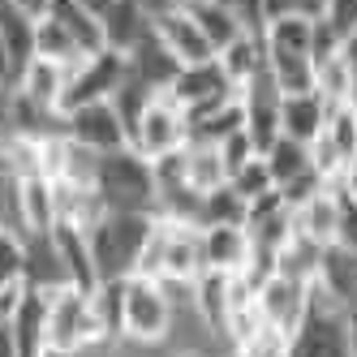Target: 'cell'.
<instances>
[{
  "instance_id": "cell-1",
  "label": "cell",
  "mask_w": 357,
  "mask_h": 357,
  "mask_svg": "<svg viewBox=\"0 0 357 357\" xmlns=\"http://www.w3.org/2000/svg\"><path fill=\"white\" fill-rule=\"evenodd\" d=\"M95 190L104 194L108 211H121V215H155L160 211L155 164L142 160L134 146L130 151H116V155H99Z\"/></svg>"
},
{
  "instance_id": "cell-2",
  "label": "cell",
  "mask_w": 357,
  "mask_h": 357,
  "mask_svg": "<svg viewBox=\"0 0 357 357\" xmlns=\"http://www.w3.org/2000/svg\"><path fill=\"white\" fill-rule=\"evenodd\" d=\"M151 224L155 215H121L108 211L91 228V254H95V267L99 280H130L138 275V259H142V245L151 237Z\"/></svg>"
},
{
  "instance_id": "cell-3",
  "label": "cell",
  "mask_w": 357,
  "mask_h": 357,
  "mask_svg": "<svg viewBox=\"0 0 357 357\" xmlns=\"http://www.w3.org/2000/svg\"><path fill=\"white\" fill-rule=\"evenodd\" d=\"M176 331V301L160 280L130 275L125 280V314H121V340L138 349L164 344Z\"/></svg>"
},
{
  "instance_id": "cell-4",
  "label": "cell",
  "mask_w": 357,
  "mask_h": 357,
  "mask_svg": "<svg viewBox=\"0 0 357 357\" xmlns=\"http://www.w3.org/2000/svg\"><path fill=\"white\" fill-rule=\"evenodd\" d=\"M99 344H112V340L91 305V293L73 289V284H61L47 293V349L91 353Z\"/></svg>"
},
{
  "instance_id": "cell-5",
  "label": "cell",
  "mask_w": 357,
  "mask_h": 357,
  "mask_svg": "<svg viewBox=\"0 0 357 357\" xmlns=\"http://www.w3.org/2000/svg\"><path fill=\"white\" fill-rule=\"evenodd\" d=\"M254 305H259V314H263L271 336H280L289 344L297 336V327L305 323V314H310V305H314V280L271 271L263 284L254 289Z\"/></svg>"
},
{
  "instance_id": "cell-6",
  "label": "cell",
  "mask_w": 357,
  "mask_h": 357,
  "mask_svg": "<svg viewBox=\"0 0 357 357\" xmlns=\"http://www.w3.org/2000/svg\"><path fill=\"white\" fill-rule=\"evenodd\" d=\"M190 142V116H185V108L176 104V99L168 95V91H160V95H151V104H146V112L138 116V125H134V138H130V146L138 151L142 160H168V155H176Z\"/></svg>"
},
{
  "instance_id": "cell-7",
  "label": "cell",
  "mask_w": 357,
  "mask_h": 357,
  "mask_svg": "<svg viewBox=\"0 0 357 357\" xmlns=\"http://www.w3.org/2000/svg\"><path fill=\"white\" fill-rule=\"evenodd\" d=\"M125 78H130V56L108 52V47L91 52L82 65L69 69L65 99H61V116L73 112V108H86V104H108V99L125 86Z\"/></svg>"
},
{
  "instance_id": "cell-8",
  "label": "cell",
  "mask_w": 357,
  "mask_h": 357,
  "mask_svg": "<svg viewBox=\"0 0 357 357\" xmlns=\"http://www.w3.org/2000/svg\"><path fill=\"white\" fill-rule=\"evenodd\" d=\"M289 357H353L349 353V331H344V310L336 301L314 293V305L297 336L289 340Z\"/></svg>"
},
{
  "instance_id": "cell-9",
  "label": "cell",
  "mask_w": 357,
  "mask_h": 357,
  "mask_svg": "<svg viewBox=\"0 0 357 357\" xmlns=\"http://www.w3.org/2000/svg\"><path fill=\"white\" fill-rule=\"evenodd\" d=\"M61 134L73 138L78 146L95 151V155H116V151H130V134H125V125L108 104H86V108H73L61 116Z\"/></svg>"
},
{
  "instance_id": "cell-10",
  "label": "cell",
  "mask_w": 357,
  "mask_h": 357,
  "mask_svg": "<svg viewBox=\"0 0 357 357\" xmlns=\"http://www.w3.org/2000/svg\"><path fill=\"white\" fill-rule=\"evenodd\" d=\"M151 35H155V43L164 47V52L176 61V65H202V61H215L211 43L202 39L198 22L185 13L181 0H172V5H160L155 9V22H151Z\"/></svg>"
},
{
  "instance_id": "cell-11",
  "label": "cell",
  "mask_w": 357,
  "mask_h": 357,
  "mask_svg": "<svg viewBox=\"0 0 357 357\" xmlns=\"http://www.w3.org/2000/svg\"><path fill=\"white\" fill-rule=\"evenodd\" d=\"M5 327H9V336H13L17 357H39L47 349V293L35 289V284H22L9 297Z\"/></svg>"
},
{
  "instance_id": "cell-12",
  "label": "cell",
  "mask_w": 357,
  "mask_h": 357,
  "mask_svg": "<svg viewBox=\"0 0 357 357\" xmlns=\"http://www.w3.org/2000/svg\"><path fill=\"white\" fill-rule=\"evenodd\" d=\"M198 245H202V271H220V275H241L254 259V241L245 224H202Z\"/></svg>"
},
{
  "instance_id": "cell-13",
  "label": "cell",
  "mask_w": 357,
  "mask_h": 357,
  "mask_svg": "<svg viewBox=\"0 0 357 357\" xmlns=\"http://www.w3.org/2000/svg\"><path fill=\"white\" fill-rule=\"evenodd\" d=\"M168 95L176 99V104L190 112H207L215 104H224V99H233V82L224 78V69L215 61H202V65H185V69H176V78L168 86Z\"/></svg>"
},
{
  "instance_id": "cell-14",
  "label": "cell",
  "mask_w": 357,
  "mask_h": 357,
  "mask_svg": "<svg viewBox=\"0 0 357 357\" xmlns=\"http://www.w3.org/2000/svg\"><path fill=\"white\" fill-rule=\"evenodd\" d=\"M151 22H155L151 0H116V5L99 17L104 47L108 52H121V56H134L142 43H151Z\"/></svg>"
},
{
  "instance_id": "cell-15",
  "label": "cell",
  "mask_w": 357,
  "mask_h": 357,
  "mask_svg": "<svg viewBox=\"0 0 357 357\" xmlns=\"http://www.w3.org/2000/svg\"><path fill=\"white\" fill-rule=\"evenodd\" d=\"M336 224H340V185H323V190H314L305 202L293 207L297 241L314 245V250L336 245Z\"/></svg>"
},
{
  "instance_id": "cell-16",
  "label": "cell",
  "mask_w": 357,
  "mask_h": 357,
  "mask_svg": "<svg viewBox=\"0 0 357 357\" xmlns=\"http://www.w3.org/2000/svg\"><path fill=\"white\" fill-rule=\"evenodd\" d=\"M65 82H69V69L65 65H52L43 56H31L26 69L17 73V99L22 104H31L47 116H61V99H65Z\"/></svg>"
},
{
  "instance_id": "cell-17",
  "label": "cell",
  "mask_w": 357,
  "mask_h": 357,
  "mask_svg": "<svg viewBox=\"0 0 357 357\" xmlns=\"http://www.w3.org/2000/svg\"><path fill=\"white\" fill-rule=\"evenodd\" d=\"M52 241H56V254H61L65 280H69L73 289H82V293H95L99 289V267H95L86 228H78V224H56L52 228Z\"/></svg>"
},
{
  "instance_id": "cell-18",
  "label": "cell",
  "mask_w": 357,
  "mask_h": 357,
  "mask_svg": "<svg viewBox=\"0 0 357 357\" xmlns=\"http://www.w3.org/2000/svg\"><path fill=\"white\" fill-rule=\"evenodd\" d=\"M327 99L319 91H305V95H284L280 99V130H284V138L293 142H305L310 146L319 134H323V125H327Z\"/></svg>"
},
{
  "instance_id": "cell-19",
  "label": "cell",
  "mask_w": 357,
  "mask_h": 357,
  "mask_svg": "<svg viewBox=\"0 0 357 357\" xmlns=\"http://www.w3.org/2000/svg\"><path fill=\"white\" fill-rule=\"evenodd\" d=\"M215 65L224 69V78L233 82V91L241 95L254 78H263V73H267V43H263V35L259 31H245L237 43H228L224 52L215 56Z\"/></svg>"
},
{
  "instance_id": "cell-20",
  "label": "cell",
  "mask_w": 357,
  "mask_h": 357,
  "mask_svg": "<svg viewBox=\"0 0 357 357\" xmlns=\"http://www.w3.org/2000/svg\"><path fill=\"white\" fill-rule=\"evenodd\" d=\"M181 5H185V13L198 22V31H202V39L211 43V52H215V56L224 52L228 43H237V39L250 31L237 13L224 5V0H181Z\"/></svg>"
},
{
  "instance_id": "cell-21",
  "label": "cell",
  "mask_w": 357,
  "mask_h": 357,
  "mask_svg": "<svg viewBox=\"0 0 357 357\" xmlns=\"http://www.w3.org/2000/svg\"><path fill=\"white\" fill-rule=\"evenodd\" d=\"M181 176H185V190L207 198L215 190L228 185V168H224V155L220 146H207V142H185L181 151Z\"/></svg>"
},
{
  "instance_id": "cell-22",
  "label": "cell",
  "mask_w": 357,
  "mask_h": 357,
  "mask_svg": "<svg viewBox=\"0 0 357 357\" xmlns=\"http://www.w3.org/2000/svg\"><path fill=\"white\" fill-rule=\"evenodd\" d=\"M194 314L207 331H224L228 314H233V275H220V271H202L194 280Z\"/></svg>"
},
{
  "instance_id": "cell-23",
  "label": "cell",
  "mask_w": 357,
  "mask_h": 357,
  "mask_svg": "<svg viewBox=\"0 0 357 357\" xmlns=\"http://www.w3.org/2000/svg\"><path fill=\"white\" fill-rule=\"evenodd\" d=\"M314 35H319V17H310V13H275L263 26V43L271 52L314 56Z\"/></svg>"
},
{
  "instance_id": "cell-24",
  "label": "cell",
  "mask_w": 357,
  "mask_h": 357,
  "mask_svg": "<svg viewBox=\"0 0 357 357\" xmlns=\"http://www.w3.org/2000/svg\"><path fill=\"white\" fill-rule=\"evenodd\" d=\"M35 56H43V61H52V65H65V69H73V65H82L91 52L73 39L56 17H39L35 22Z\"/></svg>"
},
{
  "instance_id": "cell-25",
  "label": "cell",
  "mask_w": 357,
  "mask_h": 357,
  "mask_svg": "<svg viewBox=\"0 0 357 357\" xmlns=\"http://www.w3.org/2000/svg\"><path fill=\"white\" fill-rule=\"evenodd\" d=\"M267 78L280 95H305L314 91V56L301 52H271L267 47Z\"/></svg>"
},
{
  "instance_id": "cell-26",
  "label": "cell",
  "mask_w": 357,
  "mask_h": 357,
  "mask_svg": "<svg viewBox=\"0 0 357 357\" xmlns=\"http://www.w3.org/2000/svg\"><path fill=\"white\" fill-rule=\"evenodd\" d=\"M263 160H267V168H271V176H275L280 190L314 172V164H310V146H305V142H293V138H284V134H280V138L263 151Z\"/></svg>"
},
{
  "instance_id": "cell-27",
  "label": "cell",
  "mask_w": 357,
  "mask_h": 357,
  "mask_svg": "<svg viewBox=\"0 0 357 357\" xmlns=\"http://www.w3.org/2000/svg\"><path fill=\"white\" fill-rule=\"evenodd\" d=\"M22 211H26V228L31 237H43L56 228V190L47 176H31L22 181Z\"/></svg>"
},
{
  "instance_id": "cell-28",
  "label": "cell",
  "mask_w": 357,
  "mask_h": 357,
  "mask_svg": "<svg viewBox=\"0 0 357 357\" xmlns=\"http://www.w3.org/2000/svg\"><path fill=\"white\" fill-rule=\"evenodd\" d=\"M43 17H56L61 26H65L73 39L86 47V52H99V47H104V31H99V17H95L91 9H82L78 0H52Z\"/></svg>"
},
{
  "instance_id": "cell-29",
  "label": "cell",
  "mask_w": 357,
  "mask_h": 357,
  "mask_svg": "<svg viewBox=\"0 0 357 357\" xmlns=\"http://www.w3.org/2000/svg\"><path fill=\"white\" fill-rule=\"evenodd\" d=\"M228 185L237 190V198L245 202V207H254V202H263V198H271L280 185H275V176H271V168H267V160L263 155H254L245 168H237L233 176H228Z\"/></svg>"
},
{
  "instance_id": "cell-30",
  "label": "cell",
  "mask_w": 357,
  "mask_h": 357,
  "mask_svg": "<svg viewBox=\"0 0 357 357\" xmlns=\"http://www.w3.org/2000/svg\"><path fill=\"white\" fill-rule=\"evenodd\" d=\"M26 284V237L0 233V297Z\"/></svg>"
},
{
  "instance_id": "cell-31",
  "label": "cell",
  "mask_w": 357,
  "mask_h": 357,
  "mask_svg": "<svg viewBox=\"0 0 357 357\" xmlns=\"http://www.w3.org/2000/svg\"><path fill=\"white\" fill-rule=\"evenodd\" d=\"M91 305L99 323H104L108 340H121V314H125V280H99V289L91 293Z\"/></svg>"
},
{
  "instance_id": "cell-32",
  "label": "cell",
  "mask_w": 357,
  "mask_h": 357,
  "mask_svg": "<svg viewBox=\"0 0 357 357\" xmlns=\"http://www.w3.org/2000/svg\"><path fill=\"white\" fill-rule=\"evenodd\" d=\"M245 211H250V207L237 198V190L224 185V190H215V194L202 198V207H198V228H202V224H245Z\"/></svg>"
},
{
  "instance_id": "cell-33",
  "label": "cell",
  "mask_w": 357,
  "mask_h": 357,
  "mask_svg": "<svg viewBox=\"0 0 357 357\" xmlns=\"http://www.w3.org/2000/svg\"><path fill=\"white\" fill-rule=\"evenodd\" d=\"M319 26L331 39H353L357 35V0H323V13H319Z\"/></svg>"
},
{
  "instance_id": "cell-34",
  "label": "cell",
  "mask_w": 357,
  "mask_h": 357,
  "mask_svg": "<svg viewBox=\"0 0 357 357\" xmlns=\"http://www.w3.org/2000/svg\"><path fill=\"white\" fill-rule=\"evenodd\" d=\"M336 250L357 254V198L340 185V224H336Z\"/></svg>"
},
{
  "instance_id": "cell-35",
  "label": "cell",
  "mask_w": 357,
  "mask_h": 357,
  "mask_svg": "<svg viewBox=\"0 0 357 357\" xmlns=\"http://www.w3.org/2000/svg\"><path fill=\"white\" fill-rule=\"evenodd\" d=\"M220 155H224L228 176H233L237 168H245L254 155H259V146H254V142H250V134L241 130V134H233V138H224V142H220Z\"/></svg>"
},
{
  "instance_id": "cell-36",
  "label": "cell",
  "mask_w": 357,
  "mask_h": 357,
  "mask_svg": "<svg viewBox=\"0 0 357 357\" xmlns=\"http://www.w3.org/2000/svg\"><path fill=\"white\" fill-rule=\"evenodd\" d=\"M228 9H233L250 31H259L263 35V22H267V0H224Z\"/></svg>"
},
{
  "instance_id": "cell-37",
  "label": "cell",
  "mask_w": 357,
  "mask_h": 357,
  "mask_svg": "<svg viewBox=\"0 0 357 357\" xmlns=\"http://www.w3.org/2000/svg\"><path fill=\"white\" fill-rule=\"evenodd\" d=\"M344 331H349V353L357 357V301L344 305Z\"/></svg>"
},
{
  "instance_id": "cell-38",
  "label": "cell",
  "mask_w": 357,
  "mask_h": 357,
  "mask_svg": "<svg viewBox=\"0 0 357 357\" xmlns=\"http://www.w3.org/2000/svg\"><path fill=\"white\" fill-rule=\"evenodd\" d=\"M47 5H52V0H13V9H22V13H26V17H43L47 13Z\"/></svg>"
},
{
  "instance_id": "cell-39",
  "label": "cell",
  "mask_w": 357,
  "mask_h": 357,
  "mask_svg": "<svg viewBox=\"0 0 357 357\" xmlns=\"http://www.w3.org/2000/svg\"><path fill=\"white\" fill-rule=\"evenodd\" d=\"M78 5H82V9H91L95 17H104V13H108V9L116 5V0H78Z\"/></svg>"
},
{
  "instance_id": "cell-40",
  "label": "cell",
  "mask_w": 357,
  "mask_h": 357,
  "mask_svg": "<svg viewBox=\"0 0 357 357\" xmlns=\"http://www.w3.org/2000/svg\"><path fill=\"white\" fill-rule=\"evenodd\" d=\"M0 357H17V349H13V336H9V327L0 323Z\"/></svg>"
},
{
  "instance_id": "cell-41",
  "label": "cell",
  "mask_w": 357,
  "mask_h": 357,
  "mask_svg": "<svg viewBox=\"0 0 357 357\" xmlns=\"http://www.w3.org/2000/svg\"><path fill=\"white\" fill-rule=\"evenodd\" d=\"M344 190L357 198V151H353V160H349V172H344Z\"/></svg>"
},
{
  "instance_id": "cell-42",
  "label": "cell",
  "mask_w": 357,
  "mask_h": 357,
  "mask_svg": "<svg viewBox=\"0 0 357 357\" xmlns=\"http://www.w3.org/2000/svg\"><path fill=\"white\" fill-rule=\"evenodd\" d=\"M39 357H86V353H65V349H43Z\"/></svg>"
},
{
  "instance_id": "cell-43",
  "label": "cell",
  "mask_w": 357,
  "mask_h": 357,
  "mask_svg": "<svg viewBox=\"0 0 357 357\" xmlns=\"http://www.w3.org/2000/svg\"><path fill=\"white\" fill-rule=\"evenodd\" d=\"M172 357H207V353H202V349H176Z\"/></svg>"
}]
</instances>
